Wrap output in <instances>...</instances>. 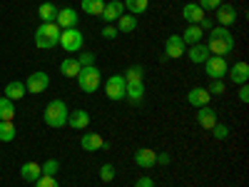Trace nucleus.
Returning a JSON list of instances; mask_svg holds the SVG:
<instances>
[{
  "label": "nucleus",
  "instance_id": "obj_1",
  "mask_svg": "<svg viewBox=\"0 0 249 187\" xmlns=\"http://www.w3.org/2000/svg\"><path fill=\"white\" fill-rule=\"evenodd\" d=\"M207 35V50H210V55H219V57H224V55H230L232 50H234V35L230 33V28H222V25H217V28H212L210 33H204Z\"/></svg>",
  "mask_w": 249,
  "mask_h": 187
},
{
  "label": "nucleus",
  "instance_id": "obj_2",
  "mask_svg": "<svg viewBox=\"0 0 249 187\" xmlns=\"http://www.w3.org/2000/svg\"><path fill=\"white\" fill-rule=\"evenodd\" d=\"M68 115H70V110H68V105L62 100H50L45 105V110H43L45 125H48V128H55V130L65 128V125H68Z\"/></svg>",
  "mask_w": 249,
  "mask_h": 187
},
{
  "label": "nucleus",
  "instance_id": "obj_3",
  "mask_svg": "<svg viewBox=\"0 0 249 187\" xmlns=\"http://www.w3.org/2000/svg\"><path fill=\"white\" fill-rule=\"evenodd\" d=\"M60 43V28L55 23H40L35 30V48L50 50Z\"/></svg>",
  "mask_w": 249,
  "mask_h": 187
},
{
  "label": "nucleus",
  "instance_id": "obj_4",
  "mask_svg": "<svg viewBox=\"0 0 249 187\" xmlns=\"http://www.w3.org/2000/svg\"><path fill=\"white\" fill-rule=\"evenodd\" d=\"M77 85L82 93H97L102 85V73L97 65H88L77 73Z\"/></svg>",
  "mask_w": 249,
  "mask_h": 187
},
{
  "label": "nucleus",
  "instance_id": "obj_5",
  "mask_svg": "<svg viewBox=\"0 0 249 187\" xmlns=\"http://www.w3.org/2000/svg\"><path fill=\"white\" fill-rule=\"evenodd\" d=\"M57 45H62V50L65 53H80L82 50V45H85V35H82L77 28H68V30H60V43Z\"/></svg>",
  "mask_w": 249,
  "mask_h": 187
},
{
  "label": "nucleus",
  "instance_id": "obj_6",
  "mask_svg": "<svg viewBox=\"0 0 249 187\" xmlns=\"http://www.w3.org/2000/svg\"><path fill=\"white\" fill-rule=\"evenodd\" d=\"M124 90H127V80H124V75H110V77H107V82H105V95H107L112 102L124 100Z\"/></svg>",
  "mask_w": 249,
  "mask_h": 187
},
{
  "label": "nucleus",
  "instance_id": "obj_7",
  "mask_svg": "<svg viewBox=\"0 0 249 187\" xmlns=\"http://www.w3.org/2000/svg\"><path fill=\"white\" fill-rule=\"evenodd\" d=\"M227 57H219V55H210L204 60V73L210 75L212 80H224L227 77Z\"/></svg>",
  "mask_w": 249,
  "mask_h": 187
},
{
  "label": "nucleus",
  "instance_id": "obj_8",
  "mask_svg": "<svg viewBox=\"0 0 249 187\" xmlns=\"http://www.w3.org/2000/svg\"><path fill=\"white\" fill-rule=\"evenodd\" d=\"M48 85H50V75H48V73H43V70H35V73H33V75H28V80H25V90H28L30 95L45 93V90H48Z\"/></svg>",
  "mask_w": 249,
  "mask_h": 187
},
{
  "label": "nucleus",
  "instance_id": "obj_9",
  "mask_svg": "<svg viewBox=\"0 0 249 187\" xmlns=\"http://www.w3.org/2000/svg\"><path fill=\"white\" fill-rule=\"evenodd\" d=\"M184 50H187V45H184L182 35H170L167 40H164V57H167V60L184 57Z\"/></svg>",
  "mask_w": 249,
  "mask_h": 187
},
{
  "label": "nucleus",
  "instance_id": "obj_10",
  "mask_svg": "<svg viewBox=\"0 0 249 187\" xmlns=\"http://www.w3.org/2000/svg\"><path fill=\"white\" fill-rule=\"evenodd\" d=\"M124 15V5H122V0H110V3H105V8H102V13H100V18L105 20L107 25H112V23H117V20Z\"/></svg>",
  "mask_w": 249,
  "mask_h": 187
},
{
  "label": "nucleus",
  "instance_id": "obj_11",
  "mask_svg": "<svg viewBox=\"0 0 249 187\" xmlns=\"http://www.w3.org/2000/svg\"><path fill=\"white\" fill-rule=\"evenodd\" d=\"M80 145H82V150H88V152L110 150V145L102 140V135H97V132H85V135L80 137Z\"/></svg>",
  "mask_w": 249,
  "mask_h": 187
},
{
  "label": "nucleus",
  "instance_id": "obj_12",
  "mask_svg": "<svg viewBox=\"0 0 249 187\" xmlns=\"http://www.w3.org/2000/svg\"><path fill=\"white\" fill-rule=\"evenodd\" d=\"M77 20H80V15L75 13V8H60L57 18H55V25L60 30H68V28H77Z\"/></svg>",
  "mask_w": 249,
  "mask_h": 187
},
{
  "label": "nucleus",
  "instance_id": "obj_13",
  "mask_svg": "<svg viewBox=\"0 0 249 187\" xmlns=\"http://www.w3.org/2000/svg\"><path fill=\"white\" fill-rule=\"evenodd\" d=\"M227 77L234 85H247L249 82V62H234L232 68H227Z\"/></svg>",
  "mask_w": 249,
  "mask_h": 187
},
{
  "label": "nucleus",
  "instance_id": "obj_14",
  "mask_svg": "<svg viewBox=\"0 0 249 187\" xmlns=\"http://www.w3.org/2000/svg\"><path fill=\"white\" fill-rule=\"evenodd\" d=\"M195 120H197V125L202 130H212L214 125L219 122L217 120V112L210 108V105H204V108H197V115H195Z\"/></svg>",
  "mask_w": 249,
  "mask_h": 187
},
{
  "label": "nucleus",
  "instance_id": "obj_15",
  "mask_svg": "<svg viewBox=\"0 0 249 187\" xmlns=\"http://www.w3.org/2000/svg\"><path fill=\"white\" fill-rule=\"evenodd\" d=\"M214 18H217V23H219L222 28H230L234 20H237V8L230 5V3H222V5L214 10Z\"/></svg>",
  "mask_w": 249,
  "mask_h": 187
},
{
  "label": "nucleus",
  "instance_id": "obj_16",
  "mask_svg": "<svg viewBox=\"0 0 249 187\" xmlns=\"http://www.w3.org/2000/svg\"><path fill=\"white\" fill-rule=\"evenodd\" d=\"M135 165H137V168H142V170L155 168V165H157V152L150 150V148H140V150H135Z\"/></svg>",
  "mask_w": 249,
  "mask_h": 187
},
{
  "label": "nucleus",
  "instance_id": "obj_17",
  "mask_svg": "<svg viewBox=\"0 0 249 187\" xmlns=\"http://www.w3.org/2000/svg\"><path fill=\"white\" fill-rule=\"evenodd\" d=\"M210 100H212V95L207 93V88H192L187 93V102L192 108H204V105H210Z\"/></svg>",
  "mask_w": 249,
  "mask_h": 187
},
{
  "label": "nucleus",
  "instance_id": "obj_18",
  "mask_svg": "<svg viewBox=\"0 0 249 187\" xmlns=\"http://www.w3.org/2000/svg\"><path fill=\"white\" fill-rule=\"evenodd\" d=\"M184 55L190 57V62H195V65H204V60L210 57V50H207L204 43H197V45H187Z\"/></svg>",
  "mask_w": 249,
  "mask_h": 187
},
{
  "label": "nucleus",
  "instance_id": "obj_19",
  "mask_svg": "<svg viewBox=\"0 0 249 187\" xmlns=\"http://www.w3.org/2000/svg\"><path fill=\"white\" fill-rule=\"evenodd\" d=\"M182 18L187 20V25H199V20L204 18V10L197 3H187L182 8Z\"/></svg>",
  "mask_w": 249,
  "mask_h": 187
},
{
  "label": "nucleus",
  "instance_id": "obj_20",
  "mask_svg": "<svg viewBox=\"0 0 249 187\" xmlns=\"http://www.w3.org/2000/svg\"><path fill=\"white\" fill-rule=\"evenodd\" d=\"M124 100L132 102V105H140L144 100V82H127V90H124Z\"/></svg>",
  "mask_w": 249,
  "mask_h": 187
},
{
  "label": "nucleus",
  "instance_id": "obj_21",
  "mask_svg": "<svg viewBox=\"0 0 249 187\" xmlns=\"http://www.w3.org/2000/svg\"><path fill=\"white\" fill-rule=\"evenodd\" d=\"M68 125L72 130H85L88 125H90V112L88 110H75L68 115Z\"/></svg>",
  "mask_w": 249,
  "mask_h": 187
},
{
  "label": "nucleus",
  "instance_id": "obj_22",
  "mask_svg": "<svg viewBox=\"0 0 249 187\" xmlns=\"http://www.w3.org/2000/svg\"><path fill=\"white\" fill-rule=\"evenodd\" d=\"M3 95H5L8 100H23V97L28 95V90H25V82H20V80H13V82H8Z\"/></svg>",
  "mask_w": 249,
  "mask_h": 187
},
{
  "label": "nucleus",
  "instance_id": "obj_23",
  "mask_svg": "<svg viewBox=\"0 0 249 187\" xmlns=\"http://www.w3.org/2000/svg\"><path fill=\"white\" fill-rule=\"evenodd\" d=\"M202 37H204V30L199 25H187V30L182 33L184 45H197V43H202Z\"/></svg>",
  "mask_w": 249,
  "mask_h": 187
},
{
  "label": "nucleus",
  "instance_id": "obj_24",
  "mask_svg": "<svg viewBox=\"0 0 249 187\" xmlns=\"http://www.w3.org/2000/svg\"><path fill=\"white\" fill-rule=\"evenodd\" d=\"M40 175H43V168H40L37 162H25L23 168H20V177H23L25 182H35Z\"/></svg>",
  "mask_w": 249,
  "mask_h": 187
},
{
  "label": "nucleus",
  "instance_id": "obj_25",
  "mask_svg": "<svg viewBox=\"0 0 249 187\" xmlns=\"http://www.w3.org/2000/svg\"><path fill=\"white\" fill-rule=\"evenodd\" d=\"M82 70V65L77 62V57H65L60 62V73L65 75V77H77V73Z\"/></svg>",
  "mask_w": 249,
  "mask_h": 187
},
{
  "label": "nucleus",
  "instance_id": "obj_26",
  "mask_svg": "<svg viewBox=\"0 0 249 187\" xmlns=\"http://www.w3.org/2000/svg\"><path fill=\"white\" fill-rule=\"evenodd\" d=\"M117 33L120 35H127V33H135V28H137V18L135 15H122L120 20H117Z\"/></svg>",
  "mask_w": 249,
  "mask_h": 187
},
{
  "label": "nucleus",
  "instance_id": "obj_27",
  "mask_svg": "<svg viewBox=\"0 0 249 187\" xmlns=\"http://www.w3.org/2000/svg\"><path fill=\"white\" fill-rule=\"evenodd\" d=\"M122 5H124V10H127L130 15H142L144 10H147V5H150V0H122Z\"/></svg>",
  "mask_w": 249,
  "mask_h": 187
},
{
  "label": "nucleus",
  "instance_id": "obj_28",
  "mask_svg": "<svg viewBox=\"0 0 249 187\" xmlns=\"http://www.w3.org/2000/svg\"><path fill=\"white\" fill-rule=\"evenodd\" d=\"M57 10H60V8H55V3H43V5L37 8V15H40V20H43V23H55Z\"/></svg>",
  "mask_w": 249,
  "mask_h": 187
},
{
  "label": "nucleus",
  "instance_id": "obj_29",
  "mask_svg": "<svg viewBox=\"0 0 249 187\" xmlns=\"http://www.w3.org/2000/svg\"><path fill=\"white\" fill-rule=\"evenodd\" d=\"M15 135H18L15 122H10V120H0V142H13Z\"/></svg>",
  "mask_w": 249,
  "mask_h": 187
},
{
  "label": "nucleus",
  "instance_id": "obj_30",
  "mask_svg": "<svg viewBox=\"0 0 249 187\" xmlns=\"http://www.w3.org/2000/svg\"><path fill=\"white\" fill-rule=\"evenodd\" d=\"M0 120H15V105H13V100H8L5 95L0 97Z\"/></svg>",
  "mask_w": 249,
  "mask_h": 187
},
{
  "label": "nucleus",
  "instance_id": "obj_31",
  "mask_svg": "<svg viewBox=\"0 0 249 187\" xmlns=\"http://www.w3.org/2000/svg\"><path fill=\"white\" fill-rule=\"evenodd\" d=\"M102 8H105V0H82V13H88V15L100 18Z\"/></svg>",
  "mask_w": 249,
  "mask_h": 187
},
{
  "label": "nucleus",
  "instance_id": "obj_32",
  "mask_svg": "<svg viewBox=\"0 0 249 187\" xmlns=\"http://www.w3.org/2000/svg\"><path fill=\"white\" fill-rule=\"evenodd\" d=\"M142 75H144L142 65H132V68H127V73H124V80L127 82H142Z\"/></svg>",
  "mask_w": 249,
  "mask_h": 187
},
{
  "label": "nucleus",
  "instance_id": "obj_33",
  "mask_svg": "<svg viewBox=\"0 0 249 187\" xmlns=\"http://www.w3.org/2000/svg\"><path fill=\"white\" fill-rule=\"evenodd\" d=\"M100 180H102V182H112V180H115V165H112V162H105V165L100 168Z\"/></svg>",
  "mask_w": 249,
  "mask_h": 187
},
{
  "label": "nucleus",
  "instance_id": "obj_34",
  "mask_svg": "<svg viewBox=\"0 0 249 187\" xmlns=\"http://www.w3.org/2000/svg\"><path fill=\"white\" fill-rule=\"evenodd\" d=\"M33 185H35V187H60V185H57V180H55L53 175H40Z\"/></svg>",
  "mask_w": 249,
  "mask_h": 187
},
{
  "label": "nucleus",
  "instance_id": "obj_35",
  "mask_svg": "<svg viewBox=\"0 0 249 187\" xmlns=\"http://www.w3.org/2000/svg\"><path fill=\"white\" fill-rule=\"evenodd\" d=\"M212 132H214V140H219V142H224L227 137H230V128H227V125H222V122L214 125Z\"/></svg>",
  "mask_w": 249,
  "mask_h": 187
},
{
  "label": "nucleus",
  "instance_id": "obj_36",
  "mask_svg": "<svg viewBox=\"0 0 249 187\" xmlns=\"http://www.w3.org/2000/svg\"><path fill=\"white\" fill-rule=\"evenodd\" d=\"M40 168H43V175H57V170H60V162L57 160H48V162H43L40 165Z\"/></svg>",
  "mask_w": 249,
  "mask_h": 187
},
{
  "label": "nucleus",
  "instance_id": "obj_37",
  "mask_svg": "<svg viewBox=\"0 0 249 187\" xmlns=\"http://www.w3.org/2000/svg\"><path fill=\"white\" fill-rule=\"evenodd\" d=\"M222 3H224V0H197V5H199L204 13H207V10H217Z\"/></svg>",
  "mask_w": 249,
  "mask_h": 187
},
{
  "label": "nucleus",
  "instance_id": "obj_38",
  "mask_svg": "<svg viewBox=\"0 0 249 187\" xmlns=\"http://www.w3.org/2000/svg\"><path fill=\"white\" fill-rule=\"evenodd\" d=\"M210 95H224V80H212L210 88H207Z\"/></svg>",
  "mask_w": 249,
  "mask_h": 187
},
{
  "label": "nucleus",
  "instance_id": "obj_39",
  "mask_svg": "<svg viewBox=\"0 0 249 187\" xmlns=\"http://www.w3.org/2000/svg\"><path fill=\"white\" fill-rule=\"evenodd\" d=\"M77 62H80L82 68L95 65V53H80V55H77Z\"/></svg>",
  "mask_w": 249,
  "mask_h": 187
},
{
  "label": "nucleus",
  "instance_id": "obj_40",
  "mask_svg": "<svg viewBox=\"0 0 249 187\" xmlns=\"http://www.w3.org/2000/svg\"><path fill=\"white\" fill-rule=\"evenodd\" d=\"M120 33H117V28L115 25H105V28H102V37H105V40H115Z\"/></svg>",
  "mask_w": 249,
  "mask_h": 187
},
{
  "label": "nucleus",
  "instance_id": "obj_41",
  "mask_svg": "<svg viewBox=\"0 0 249 187\" xmlns=\"http://www.w3.org/2000/svg\"><path fill=\"white\" fill-rule=\"evenodd\" d=\"M199 28H202V30H204V33H210V30H212V28H214V20H212V18H210V15H204V18H202V20H199Z\"/></svg>",
  "mask_w": 249,
  "mask_h": 187
},
{
  "label": "nucleus",
  "instance_id": "obj_42",
  "mask_svg": "<svg viewBox=\"0 0 249 187\" xmlns=\"http://www.w3.org/2000/svg\"><path fill=\"white\" fill-rule=\"evenodd\" d=\"M135 187H155V180H152V177H147V175H142V177L135 182Z\"/></svg>",
  "mask_w": 249,
  "mask_h": 187
},
{
  "label": "nucleus",
  "instance_id": "obj_43",
  "mask_svg": "<svg viewBox=\"0 0 249 187\" xmlns=\"http://www.w3.org/2000/svg\"><path fill=\"white\" fill-rule=\"evenodd\" d=\"M239 102H249V88L247 85H239Z\"/></svg>",
  "mask_w": 249,
  "mask_h": 187
},
{
  "label": "nucleus",
  "instance_id": "obj_44",
  "mask_svg": "<svg viewBox=\"0 0 249 187\" xmlns=\"http://www.w3.org/2000/svg\"><path fill=\"white\" fill-rule=\"evenodd\" d=\"M157 165H170V155L167 152H157Z\"/></svg>",
  "mask_w": 249,
  "mask_h": 187
}]
</instances>
